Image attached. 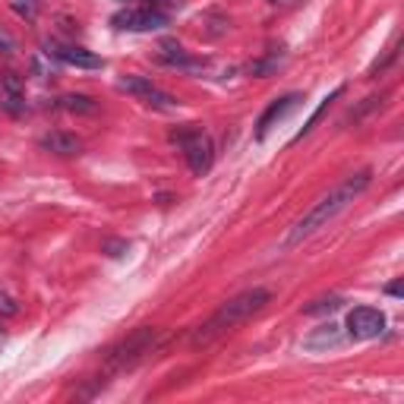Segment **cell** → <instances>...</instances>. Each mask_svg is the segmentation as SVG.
I'll return each instance as SVG.
<instances>
[{
    "label": "cell",
    "mask_w": 404,
    "mask_h": 404,
    "mask_svg": "<svg viewBox=\"0 0 404 404\" xmlns=\"http://www.w3.org/2000/svg\"><path fill=\"white\" fill-rule=\"evenodd\" d=\"M370 183H373V171H357V174H348V177L338 183L332 193L322 196V200L316 202L313 209L306 212V215L291 227L288 237H284V247H297V244H304V240H306V237H313V234L319 231V227H326L328 222H335V218L341 215V212L348 209V205L354 202L366 187H370Z\"/></svg>",
    "instance_id": "obj_1"
},
{
    "label": "cell",
    "mask_w": 404,
    "mask_h": 404,
    "mask_svg": "<svg viewBox=\"0 0 404 404\" xmlns=\"http://www.w3.org/2000/svg\"><path fill=\"white\" fill-rule=\"evenodd\" d=\"M269 304H271L269 288H249L244 294H237V297H231L193 332V348H209L212 341H218V338L227 335L231 328H237L240 322H247V319H253L256 313H262Z\"/></svg>",
    "instance_id": "obj_2"
},
{
    "label": "cell",
    "mask_w": 404,
    "mask_h": 404,
    "mask_svg": "<svg viewBox=\"0 0 404 404\" xmlns=\"http://www.w3.org/2000/svg\"><path fill=\"white\" fill-rule=\"evenodd\" d=\"M161 341V332L152 326H143L136 332H130L123 341H117L111 351H108V373H127L143 360L145 354L155 351V344Z\"/></svg>",
    "instance_id": "obj_3"
},
{
    "label": "cell",
    "mask_w": 404,
    "mask_h": 404,
    "mask_svg": "<svg viewBox=\"0 0 404 404\" xmlns=\"http://www.w3.org/2000/svg\"><path fill=\"white\" fill-rule=\"evenodd\" d=\"M171 143H177L183 149L190 171H193L196 177H202V174L212 167V161H215V145H212V136L205 133L200 123H187V127L174 130Z\"/></svg>",
    "instance_id": "obj_4"
},
{
    "label": "cell",
    "mask_w": 404,
    "mask_h": 404,
    "mask_svg": "<svg viewBox=\"0 0 404 404\" xmlns=\"http://www.w3.org/2000/svg\"><path fill=\"white\" fill-rule=\"evenodd\" d=\"M117 89L133 95V98H139L143 105L155 108V111H177V108H180V101L174 98V95H167L165 89H158V86L152 83V79H145V76H123L120 83H117Z\"/></svg>",
    "instance_id": "obj_5"
},
{
    "label": "cell",
    "mask_w": 404,
    "mask_h": 404,
    "mask_svg": "<svg viewBox=\"0 0 404 404\" xmlns=\"http://www.w3.org/2000/svg\"><path fill=\"white\" fill-rule=\"evenodd\" d=\"M385 332V316L376 306H354L348 313V335L357 341H370Z\"/></svg>",
    "instance_id": "obj_6"
},
{
    "label": "cell",
    "mask_w": 404,
    "mask_h": 404,
    "mask_svg": "<svg viewBox=\"0 0 404 404\" xmlns=\"http://www.w3.org/2000/svg\"><path fill=\"white\" fill-rule=\"evenodd\" d=\"M167 19L171 16H165V13H158V10H149V6H139V10L127 6V10L117 13L111 23L117 29H127V32H158V29L167 26Z\"/></svg>",
    "instance_id": "obj_7"
},
{
    "label": "cell",
    "mask_w": 404,
    "mask_h": 404,
    "mask_svg": "<svg viewBox=\"0 0 404 404\" xmlns=\"http://www.w3.org/2000/svg\"><path fill=\"white\" fill-rule=\"evenodd\" d=\"M300 92H288V95H281V98H275L271 105L262 111V117H259V123H256V139H266L269 136V130L275 127V123H281L284 117H288L294 108L300 105Z\"/></svg>",
    "instance_id": "obj_8"
},
{
    "label": "cell",
    "mask_w": 404,
    "mask_h": 404,
    "mask_svg": "<svg viewBox=\"0 0 404 404\" xmlns=\"http://www.w3.org/2000/svg\"><path fill=\"white\" fill-rule=\"evenodd\" d=\"M48 54L57 57L61 63H67V67H76V70H101V67H105V61H101L98 54H92V51H86V48L48 45Z\"/></svg>",
    "instance_id": "obj_9"
},
{
    "label": "cell",
    "mask_w": 404,
    "mask_h": 404,
    "mask_svg": "<svg viewBox=\"0 0 404 404\" xmlns=\"http://www.w3.org/2000/svg\"><path fill=\"white\" fill-rule=\"evenodd\" d=\"M4 92H0V108H4L10 117H23L29 111L26 105V95H23V83H19L16 73H6L4 76Z\"/></svg>",
    "instance_id": "obj_10"
},
{
    "label": "cell",
    "mask_w": 404,
    "mask_h": 404,
    "mask_svg": "<svg viewBox=\"0 0 404 404\" xmlns=\"http://www.w3.org/2000/svg\"><path fill=\"white\" fill-rule=\"evenodd\" d=\"M41 149L54 152V155H61V158H73L83 152V139L73 136V133H63V130H51V133L41 136Z\"/></svg>",
    "instance_id": "obj_11"
},
{
    "label": "cell",
    "mask_w": 404,
    "mask_h": 404,
    "mask_svg": "<svg viewBox=\"0 0 404 404\" xmlns=\"http://www.w3.org/2000/svg\"><path fill=\"white\" fill-rule=\"evenodd\" d=\"M158 61L167 63V67H177V70H202V63L193 61V57L180 48V41H174V38H165L158 45Z\"/></svg>",
    "instance_id": "obj_12"
},
{
    "label": "cell",
    "mask_w": 404,
    "mask_h": 404,
    "mask_svg": "<svg viewBox=\"0 0 404 404\" xmlns=\"http://www.w3.org/2000/svg\"><path fill=\"white\" fill-rule=\"evenodd\" d=\"M341 326H335V322H326V326L313 328L310 335L304 338V351H328V348H338L341 344Z\"/></svg>",
    "instance_id": "obj_13"
},
{
    "label": "cell",
    "mask_w": 404,
    "mask_h": 404,
    "mask_svg": "<svg viewBox=\"0 0 404 404\" xmlns=\"http://www.w3.org/2000/svg\"><path fill=\"white\" fill-rule=\"evenodd\" d=\"M57 108H63V111L70 114H95V101L89 98V95H63L61 101H57Z\"/></svg>",
    "instance_id": "obj_14"
},
{
    "label": "cell",
    "mask_w": 404,
    "mask_h": 404,
    "mask_svg": "<svg viewBox=\"0 0 404 404\" xmlns=\"http://www.w3.org/2000/svg\"><path fill=\"white\" fill-rule=\"evenodd\" d=\"M344 306V300L341 297H319V300H313V304H306L304 306V313L306 316H322V313H335V310H341Z\"/></svg>",
    "instance_id": "obj_15"
},
{
    "label": "cell",
    "mask_w": 404,
    "mask_h": 404,
    "mask_svg": "<svg viewBox=\"0 0 404 404\" xmlns=\"http://www.w3.org/2000/svg\"><path fill=\"white\" fill-rule=\"evenodd\" d=\"M341 92H344V86H338V89H335L332 95H328V98H326V101H322V105H319V108H316V111H313V117H310V120H306V123H304V130H300V133H297V136H294V143H300V139H304L306 133H310V130L316 127V120H319V117H322V114H326V108H328V105H332V101H335V98H338V95H341Z\"/></svg>",
    "instance_id": "obj_16"
},
{
    "label": "cell",
    "mask_w": 404,
    "mask_h": 404,
    "mask_svg": "<svg viewBox=\"0 0 404 404\" xmlns=\"http://www.w3.org/2000/svg\"><path fill=\"white\" fill-rule=\"evenodd\" d=\"M278 70V57H269V61H256L249 63V76H269V73Z\"/></svg>",
    "instance_id": "obj_17"
},
{
    "label": "cell",
    "mask_w": 404,
    "mask_h": 404,
    "mask_svg": "<svg viewBox=\"0 0 404 404\" xmlns=\"http://www.w3.org/2000/svg\"><path fill=\"white\" fill-rule=\"evenodd\" d=\"M145 6H149V10H158V13H171V10H180L183 6V0H145Z\"/></svg>",
    "instance_id": "obj_18"
},
{
    "label": "cell",
    "mask_w": 404,
    "mask_h": 404,
    "mask_svg": "<svg viewBox=\"0 0 404 404\" xmlns=\"http://www.w3.org/2000/svg\"><path fill=\"white\" fill-rule=\"evenodd\" d=\"M101 249H105L108 256H123L130 249V244L127 240H105V244H101Z\"/></svg>",
    "instance_id": "obj_19"
},
{
    "label": "cell",
    "mask_w": 404,
    "mask_h": 404,
    "mask_svg": "<svg viewBox=\"0 0 404 404\" xmlns=\"http://www.w3.org/2000/svg\"><path fill=\"white\" fill-rule=\"evenodd\" d=\"M0 54H4V57H13V54H16V41H13L6 32H0Z\"/></svg>",
    "instance_id": "obj_20"
},
{
    "label": "cell",
    "mask_w": 404,
    "mask_h": 404,
    "mask_svg": "<svg viewBox=\"0 0 404 404\" xmlns=\"http://www.w3.org/2000/svg\"><path fill=\"white\" fill-rule=\"evenodd\" d=\"M0 310H4L6 316H13V313H16V310H19V306H16V304H13V300H10V297H0Z\"/></svg>",
    "instance_id": "obj_21"
},
{
    "label": "cell",
    "mask_w": 404,
    "mask_h": 404,
    "mask_svg": "<svg viewBox=\"0 0 404 404\" xmlns=\"http://www.w3.org/2000/svg\"><path fill=\"white\" fill-rule=\"evenodd\" d=\"M385 294H392V297H401V284H398V281H395V284H388Z\"/></svg>",
    "instance_id": "obj_22"
},
{
    "label": "cell",
    "mask_w": 404,
    "mask_h": 404,
    "mask_svg": "<svg viewBox=\"0 0 404 404\" xmlns=\"http://www.w3.org/2000/svg\"><path fill=\"white\" fill-rule=\"evenodd\" d=\"M269 4H291V0H269Z\"/></svg>",
    "instance_id": "obj_23"
},
{
    "label": "cell",
    "mask_w": 404,
    "mask_h": 404,
    "mask_svg": "<svg viewBox=\"0 0 404 404\" xmlns=\"http://www.w3.org/2000/svg\"><path fill=\"white\" fill-rule=\"evenodd\" d=\"M120 4H123V0H120Z\"/></svg>",
    "instance_id": "obj_24"
}]
</instances>
